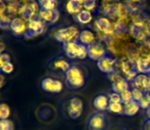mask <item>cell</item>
Listing matches in <instances>:
<instances>
[{
    "label": "cell",
    "instance_id": "obj_22",
    "mask_svg": "<svg viewBox=\"0 0 150 130\" xmlns=\"http://www.w3.org/2000/svg\"><path fill=\"white\" fill-rule=\"evenodd\" d=\"M140 105L138 102L132 100L124 104V115L126 116H135L140 111Z\"/></svg>",
    "mask_w": 150,
    "mask_h": 130
},
{
    "label": "cell",
    "instance_id": "obj_6",
    "mask_svg": "<svg viewBox=\"0 0 150 130\" xmlns=\"http://www.w3.org/2000/svg\"><path fill=\"white\" fill-rule=\"evenodd\" d=\"M44 31H45V22L40 18L39 14H38L28 22V31H27L25 37L28 39H32L36 36L41 35Z\"/></svg>",
    "mask_w": 150,
    "mask_h": 130
},
{
    "label": "cell",
    "instance_id": "obj_33",
    "mask_svg": "<svg viewBox=\"0 0 150 130\" xmlns=\"http://www.w3.org/2000/svg\"><path fill=\"white\" fill-rule=\"evenodd\" d=\"M10 22H11V20L8 15H5V14L0 15V28L1 29H9Z\"/></svg>",
    "mask_w": 150,
    "mask_h": 130
},
{
    "label": "cell",
    "instance_id": "obj_19",
    "mask_svg": "<svg viewBox=\"0 0 150 130\" xmlns=\"http://www.w3.org/2000/svg\"><path fill=\"white\" fill-rule=\"evenodd\" d=\"M78 41L80 42L83 45L89 47L92 44L96 43L97 39H96V35L90 30H83L81 33H80V37Z\"/></svg>",
    "mask_w": 150,
    "mask_h": 130
},
{
    "label": "cell",
    "instance_id": "obj_32",
    "mask_svg": "<svg viewBox=\"0 0 150 130\" xmlns=\"http://www.w3.org/2000/svg\"><path fill=\"white\" fill-rule=\"evenodd\" d=\"M97 7V0H87L83 3V8L89 11H95Z\"/></svg>",
    "mask_w": 150,
    "mask_h": 130
},
{
    "label": "cell",
    "instance_id": "obj_23",
    "mask_svg": "<svg viewBox=\"0 0 150 130\" xmlns=\"http://www.w3.org/2000/svg\"><path fill=\"white\" fill-rule=\"evenodd\" d=\"M137 55L139 59L140 58H146L150 59V40L143 42L141 44H138L137 46Z\"/></svg>",
    "mask_w": 150,
    "mask_h": 130
},
{
    "label": "cell",
    "instance_id": "obj_17",
    "mask_svg": "<svg viewBox=\"0 0 150 130\" xmlns=\"http://www.w3.org/2000/svg\"><path fill=\"white\" fill-rule=\"evenodd\" d=\"M93 105H94L95 109L100 113H103V112H105V111H108V106H109L108 96H106V95L96 96L94 99V101H93Z\"/></svg>",
    "mask_w": 150,
    "mask_h": 130
},
{
    "label": "cell",
    "instance_id": "obj_24",
    "mask_svg": "<svg viewBox=\"0 0 150 130\" xmlns=\"http://www.w3.org/2000/svg\"><path fill=\"white\" fill-rule=\"evenodd\" d=\"M65 9H67V13L73 14V15H77L84 8L79 0H69L67 2V5H65Z\"/></svg>",
    "mask_w": 150,
    "mask_h": 130
},
{
    "label": "cell",
    "instance_id": "obj_44",
    "mask_svg": "<svg viewBox=\"0 0 150 130\" xmlns=\"http://www.w3.org/2000/svg\"><path fill=\"white\" fill-rule=\"evenodd\" d=\"M24 1H26V3H28V2H32L33 0H24Z\"/></svg>",
    "mask_w": 150,
    "mask_h": 130
},
{
    "label": "cell",
    "instance_id": "obj_18",
    "mask_svg": "<svg viewBox=\"0 0 150 130\" xmlns=\"http://www.w3.org/2000/svg\"><path fill=\"white\" fill-rule=\"evenodd\" d=\"M50 68L54 71H60V72H67L69 68H71V64L67 59L62 57L56 58V59L52 60V62L50 63Z\"/></svg>",
    "mask_w": 150,
    "mask_h": 130
},
{
    "label": "cell",
    "instance_id": "obj_36",
    "mask_svg": "<svg viewBox=\"0 0 150 130\" xmlns=\"http://www.w3.org/2000/svg\"><path fill=\"white\" fill-rule=\"evenodd\" d=\"M108 99L109 103H122V98L119 93H115V92H111L108 94Z\"/></svg>",
    "mask_w": 150,
    "mask_h": 130
},
{
    "label": "cell",
    "instance_id": "obj_43",
    "mask_svg": "<svg viewBox=\"0 0 150 130\" xmlns=\"http://www.w3.org/2000/svg\"><path fill=\"white\" fill-rule=\"evenodd\" d=\"M1 1H3V2H7V3H8V2L12 1V0H1Z\"/></svg>",
    "mask_w": 150,
    "mask_h": 130
},
{
    "label": "cell",
    "instance_id": "obj_40",
    "mask_svg": "<svg viewBox=\"0 0 150 130\" xmlns=\"http://www.w3.org/2000/svg\"><path fill=\"white\" fill-rule=\"evenodd\" d=\"M146 28H147V32H148V36L150 37V20H147V22H146Z\"/></svg>",
    "mask_w": 150,
    "mask_h": 130
},
{
    "label": "cell",
    "instance_id": "obj_15",
    "mask_svg": "<svg viewBox=\"0 0 150 130\" xmlns=\"http://www.w3.org/2000/svg\"><path fill=\"white\" fill-rule=\"evenodd\" d=\"M80 47H81V43H80L79 41L63 44V51H64L65 56H67V58H69V59L78 58Z\"/></svg>",
    "mask_w": 150,
    "mask_h": 130
},
{
    "label": "cell",
    "instance_id": "obj_10",
    "mask_svg": "<svg viewBox=\"0 0 150 130\" xmlns=\"http://www.w3.org/2000/svg\"><path fill=\"white\" fill-rule=\"evenodd\" d=\"M108 54L106 46L101 42H96L88 47V57L95 61H98L101 58Z\"/></svg>",
    "mask_w": 150,
    "mask_h": 130
},
{
    "label": "cell",
    "instance_id": "obj_3",
    "mask_svg": "<svg viewBox=\"0 0 150 130\" xmlns=\"http://www.w3.org/2000/svg\"><path fill=\"white\" fill-rule=\"evenodd\" d=\"M147 20L146 22H131L130 28H129V34L132 36V38L135 40L136 43L141 44L149 39L148 32H147V28H146Z\"/></svg>",
    "mask_w": 150,
    "mask_h": 130
},
{
    "label": "cell",
    "instance_id": "obj_26",
    "mask_svg": "<svg viewBox=\"0 0 150 130\" xmlns=\"http://www.w3.org/2000/svg\"><path fill=\"white\" fill-rule=\"evenodd\" d=\"M38 4L40 6V9L55 10L57 9L58 2L57 0H38Z\"/></svg>",
    "mask_w": 150,
    "mask_h": 130
},
{
    "label": "cell",
    "instance_id": "obj_12",
    "mask_svg": "<svg viewBox=\"0 0 150 130\" xmlns=\"http://www.w3.org/2000/svg\"><path fill=\"white\" fill-rule=\"evenodd\" d=\"M41 87L43 91L50 94H58L62 91L63 85L60 80L54 79L52 77H46L42 80Z\"/></svg>",
    "mask_w": 150,
    "mask_h": 130
},
{
    "label": "cell",
    "instance_id": "obj_41",
    "mask_svg": "<svg viewBox=\"0 0 150 130\" xmlns=\"http://www.w3.org/2000/svg\"><path fill=\"white\" fill-rule=\"evenodd\" d=\"M3 81H4V77H3V75L0 73V87L3 85Z\"/></svg>",
    "mask_w": 150,
    "mask_h": 130
},
{
    "label": "cell",
    "instance_id": "obj_25",
    "mask_svg": "<svg viewBox=\"0 0 150 130\" xmlns=\"http://www.w3.org/2000/svg\"><path fill=\"white\" fill-rule=\"evenodd\" d=\"M75 20L81 24H89L93 20V13L89 10L83 9L75 15Z\"/></svg>",
    "mask_w": 150,
    "mask_h": 130
},
{
    "label": "cell",
    "instance_id": "obj_13",
    "mask_svg": "<svg viewBox=\"0 0 150 130\" xmlns=\"http://www.w3.org/2000/svg\"><path fill=\"white\" fill-rule=\"evenodd\" d=\"M87 126L90 130H103L106 126V119L104 114L98 112L93 114L88 119Z\"/></svg>",
    "mask_w": 150,
    "mask_h": 130
},
{
    "label": "cell",
    "instance_id": "obj_16",
    "mask_svg": "<svg viewBox=\"0 0 150 130\" xmlns=\"http://www.w3.org/2000/svg\"><path fill=\"white\" fill-rule=\"evenodd\" d=\"M39 16L44 22H49V24H55L59 18V12L57 9L55 10H46L40 9Z\"/></svg>",
    "mask_w": 150,
    "mask_h": 130
},
{
    "label": "cell",
    "instance_id": "obj_9",
    "mask_svg": "<svg viewBox=\"0 0 150 130\" xmlns=\"http://www.w3.org/2000/svg\"><path fill=\"white\" fill-rule=\"evenodd\" d=\"M39 4L36 3V2L32 1L28 2V3H25L21 6L20 10H18V15L23 18V20L29 22L33 17H35L36 15H38L39 13Z\"/></svg>",
    "mask_w": 150,
    "mask_h": 130
},
{
    "label": "cell",
    "instance_id": "obj_21",
    "mask_svg": "<svg viewBox=\"0 0 150 130\" xmlns=\"http://www.w3.org/2000/svg\"><path fill=\"white\" fill-rule=\"evenodd\" d=\"M135 68L139 74H150V59L140 58L135 63Z\"/></svg>",
    "mask_w": 150,
    "mask_h": 130
},
{
    "label": "cell",
    "instance_id": "obj_29",
    "mask_svg": "<svg viewBox=\"0 0 150 130\" xmlns=\"http://www.w3.org/2000/svg\"><path fill=\"white\" fill-rule=\"evenodd\" d=\"M139 105H140V108L143 109V110H148L150 108V93L144 94L143 98L139 102Z\"/></svg>",
    "mask_w": 150,
    "mask_h": 130
},
{
    "label": "cell",
    "instance_id": "obj_45",
    "mask_svg": "<svg viewBox=\"0 0 150 130\" xmlns=\"http://www.w3.org/2000/svg\"><path fill=\"white\" fill-rule=\"evenodd\" d=\"M149 76V93H150V74L148 75Z\"/></svg>",
    "mask_w": 150,
    "mask_h": 130
},
{
    "label": "cell",
    "instance_id": "obj_8",
    "mask_svg": "<svg viewBox=\"0 0 150 130\" xmlns=\"http://www.w3.org/2000/svg\"><path fill=\"white\" fill-rule=\"evenodd\" d=\"M117 60L113 56H111L110 54H107L106 56H104L97 61V67L101 72L108 75L115 70H117Z\"/></svg>",
    "mask_w": 150,
    "mask_h": 130
},
{
    "label": "cell",
    "instance_id": "obj_46",
    "mask_svg": "<svg viewBox=\"0 0 150 130\" xmlns=\"http://www.w3.org/2000/svg\"><path fill=\"white\" fill-rule=\"evenodd\" d=\"M149 40H150V37H149Z\"/></svg>",
    "mask_w": 150,
    "mask_h": 130
},
{
    "label": "cell",
    "instance_id": "obj_11",
    "mask_svg": "<svg viewBox=\"0 0 150 130\" xmlns=\"http://www.w3.org/2000/svg\"><path fill=\"white\" fill-rule=\"evenodd\" d=\"M9 30L16 37H25L28 31V22L22 17H13L10 22Z\"/></svg>",
    "mask_w": 150,
    "mask_h": 130
},
{
    "label": "cell",
    "instance_id": "obj_30",
    "mask_svg": "<svg viewBox=\"0 0 150 130\" xmlns=\"http://www.w3.org/2000/svg\"><path fill=\"white\" fill-rule=\"evenodd\" d=\"M10 109L6 104L0 105V120H5L9 117Z\"/></svg>",
    "mask_w": 150,
    "mask_h": 130
},
{
    "label": "cell",
    "instance_id": "obj_42",
    "mask_svg": "<svg viewBox=\"0 0 150 130\" xmlns=\"http://www.w3.org/2000/svg\"><path fill=\"white\" fill-rule=\"evenodd\" d=\"M146 116H147V118L150 119V108L148 110H146Z\"/></svg>",
    "mask_w": 150,
    "mask_h": 130
},
{
    "label": "cell",
    "instance_id": "obj_1",
    "mask_svg": "<svg viewBox=\"0 0 150 130\" xmlns=\"http://www.w3.org/2000/svg\"><path fill=\"white\" fill-rule=\"evenodd\" d=\"M80 33L81 32H79L78 28H76V27H65V28L59 29L54 33V39L59 43H62L63 45V44L78 41L80 37Z\"/></svg>",
    "mask_w": 150,
    "mask_h": 130
},
{
    "label": "cell",
    "instance_id": "obj_2",
    "mask_svg": "<svg viewBox=\"0 0 150 130\" xmlns=\"http://www.w3.org/2000/svg\"><path fill=\"white\" fill-rule=\"evenodd\" d=\"M65 80L71 87L80 89L85 83V76L81 68H79L78 66H71L65 72Z\"/></svg>",
    "mask_w": 150,
    "mask_h": 130
},
{
    "label": "cell",
    "instance_id": "obj_35",
    "mask_svg": "<svg viewBox=\"0 0 150 130\" xmlns=\"http://www.w3.org/2000/svg\"><path fill=\"white\" fill-rule=\"evenodd\" d=\"M132 89V96H133V100L136 101V102H140L141 99L143 98V96H144V93H143L142 91H140V89H136V87H131Z\"/></svg>",
    "mask_w": 150,
    "mask_h": 130
},
{
    "label": "cell",
    "instance_id": "obj_38",
    "mask_svg": "<svg viewBox=\"0 0 150 130\" xmlns=\"http://www.w3.org/2000/svg\"><path fill=\"white\" fill-rule=\"evenodd\" d=\"M1 71L3 73H5V74H9V73H11L12 71H13V64H12L10 61H8L7 63L2 67Z\"/></svg>",
    "mask_w": 150,
    "mask_h": 130
},
{
    "label": "cell",
    "instance_id": "obj_27",
    "mask_svg": "<svg viewBox=\"0 0 150 130\" xmlns=\"http://www.w3.org/2000/svg\"><path fill=\"white\" fill-rule=\"evenodd\" d=\"M21 6L22 5L18 0H12V1L8 2L7 5H6V11L9 15H16V13H18Z\"/></svg>",
    "mask_w": 150,
    "mask_h": 130
},
{
    "label": "cell",
    "instance_id": "obj_31",
    "mask_svg": "<svg viewBox=\"0 0 150 130\" xmlns=\"http://www.w3.org/2000/svg\"><path fill=\"white\" fill-rule=\"evenodd\" d=\"M120 98H122V104L125 103H128L130 101L133 100V96H132V89H125L124 92L120 94Z\"/></svg>",
    "mask_w": 150,
    "mask_h": 130
},
{
    "label": "cell",
    "instance_id": "obj_34",
    "mask_svg": "<svg viewBox=\"0 0 150 130\" xmlns=\"http://www.w3.org/2000/svg\"><path fill=\"white\" fill-rule=\"evenodd\" d=\"M13 123L8 119L0 120V130H13Z\"/></svg>",
    "mask_w": 150,
    "mask_h": 130
},
{
    "label": "cell",
    "instance_id": "obj_28",
    "mask_svg": "<svg viewBox=\"0 0 150 130\" xmlns=\"http://www.w3.org/2000/svg\"><path fill=\"white\" fill-rule=\"evenodd\" d=\"M108 111L117 115H124V104L122 103H109Z\"/></svg>",
    "mask_w": 150,
    "mask_h": 130
},
{
    "label": "cell",
    "instance_id": "obj_14",
    "mask_svg": "<svg viewBox=\"0 0 150 130\" xmlns=\"http://www.w3.org/2000/svg\"><path fill=\"white\" fill-rule=\"evenodd\" d=\"M131 87H136L144 94L149 93V76L146 74H138L131 82Z\"/></svg>",
    "mask_w": 150,
    "mask_h": 130
},
{
    "label": "cell",
    "instance_id": "obj_39",
    "mask_svg": "<svg viewBox=\"0 0 150 130\" xmlns=\"http://www.w3.org/2000/svg\"><path fill=\"white\" fill-rule=\"evenodd\" d=\"M143 130H150V119H147L143 125Z\"/></svg>",
    "mask_w": 150,
    "mask_h": 130
},
{
    "label": "cell",
    "instance_id": "obj_4",
    "mask_svg": "<svg viewBox=\"0 0 150 130\" xmlns=\"http://www.w3.org/2000/svg\"><path fill=\"white\" fill-rule=\"evenodd\" d=\"M64 109H65V113H67V115L69 118L78 119L83 114L84 105L81 99L73 97V98H69V100L65 102Z\"/></svg>",
    "mask_w": 150,
    "mask_h": 130
},
{
    "label": "cell",
    "instance_id": "obj_37",
    "mask_svg": "<svg viewBox=\"0 0 150 130\" xmlns=\"http://www.w3.org/2000/svg\"><path fill=\"white\" fill-rule=\"evenodd\" d=\"M9 60H10V57H9V55H8V54H5V53L0 54V71H1L2 67L7 63Z\"/></svg>",
    "mask_w": 150,
    "mask_h": 130
},
{
    "label": "cell",
    "instance_id": "obj_7",
    "mask_svg": "<svg viewBox=\"0 0 150 130\" xmlns=\"http://www.w3.org/2000/svg\"><path fill=\"white\" fill-rule=\"evenodd\" d=\"M94 30L96 33H101L104 35L112 36L115 35V24L106 16H100L94 22Z\"/></svg>",
    "mask_w": 150,
    "mask_h": 130
},
{
    "label": "cell",
    "instance_id": "obj_5",
    "mask_svg": "<svg viewBox=\"0 0 150 130\" xmlns=\"http://www.w3.org/2000/svg\"><path fill=\"white\" fill-rule=\"evenodd\" d=\"M117 70L119 71L120 74L129 81V82H132L136 76L139 74L136 71L135 68V64L132 63L130 60L127 59H120L117 60Z\"/></svg>",
    "mask_w": 150,
    "mask_h": 130
},
{
    "label": "cell",
    "instance_id": "obj_20",
    "mask_svg": "<svg viewBox=\"0 0 150 130\" xmlns=\"http://www.w3.org/2000/svg\"><path fill=\"white\" fill-rule=\"evenodd\" d=\"M111 87H112V92L120 94L122 92H124L125 89H131V83L129 82L122 75H120V77H117V78L111 83Z\"/></svg>",
    "mask_w": 150,
    "mask_h": 130
}]
</instances>
